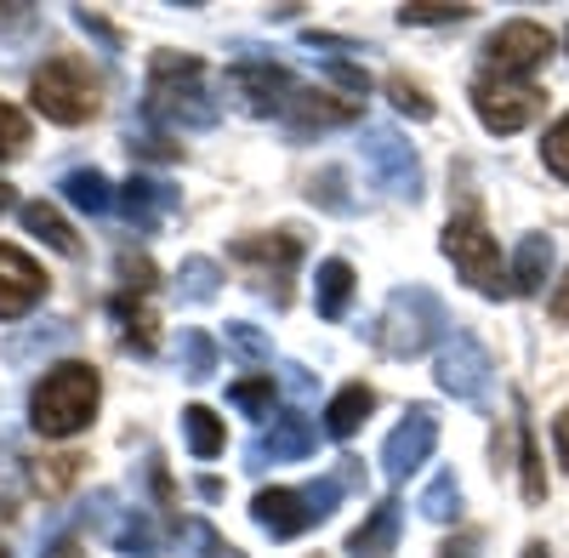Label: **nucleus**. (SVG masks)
Here are the masks:
<instances>
[{"label": "nucleus", "instance_id": "obj_1", "mask_svg": "<svg viewBox=\"0 0 569 558\" xmlns=\"http://www.w3.org/2000/svg\"><path fill=\"white\" fill-rule=\"evenodd\" d=\"M142 120L166 131H211L217 103L206 91V63L194 52H154L149 63V91H142Z\"/></svg>", "mask_w": 569, "mask_h": 558}, {"label": "nucleus", "instance_id": "obj_2", "mask_svg": "<svg viewBox=\"0 0 569 558\" xmlns=\"http://www.w3.org/2000/svg\"><path fill=\"white\" fill-rule=\"evenodd\" d=\"M98 405H103L98 365L63 359V365L46 370V377L34 382V393H29V428L46 434V439H74L91 416H98Z\"/></svg>", "mask_w": 569, "mask_h": 558}, {"label": "nucleus", "instance_id": "obj_3", "mask_svg": "<svg viewBox=\"0 0 569 558\" xmlns=\"http://www.w3.org/2000/svg\"><path fill=\"white\" fill-rule=\"evenodd\" d=\"M370 337H376V348H382L388 359H416V353H427L433 342L450 337V313L427 286H399L388 297V308L376 313Z\"/></svg>", "mask_w": 569, "mask_h": 558}, {"label": "nucleus", "instance_id": "obj_4", "mask_svg": "<svg viewBox=\"0 0 569 558\" xmlns=\"http://www.w3.org/2000/svg\"><path fill=\"white\" fill-rule=\"evenodd\" d=\"M29 103L52 126H86L103 109V74L86 58H46L29 80Z\"/></svg>", "mask_w": 569, "mask_h": 558}, {"label": "nucleus", "instance_id": "obj_5", "mask_svg": "<svg viewBox=\"0 0 569 558\" xmlns=\"http://www.w3.org/2000/svg\"><path fill=\"white\" fill-rule=\"evenodd\" d=\"M445 262L456 268V279L467 291H479V297H512V279H507V268H501V246L490 240V228H485V217L479 211H461V217H450V228H445Z\"/></svg>", "mask_w": 569, "mask_h": 558}, {"label": "nucleus", "instance_id": "obj_6", "mask_svg": "<svg viewBox=\"0 0 569 558\" xmlns=\"http://www.w3.org/2000/svg\"><path fill=\"white\" fill-rule=\"evenodd\" d=\"M337 501H342V485H337V479H313V485H302V490L273 485V490H257V496H251V519H257L273 541H297V536H308L313 525H325Z\"/></svg>", "mask_w": 569, "mask_h": 558}, {"label": "nucleus", "instance_id": "obj_7", "mask_svg": "<svg viewBox=\"0 0 569 558\" xmlns=\"http://www.w3.org/2000/svg\"><path fill=\"white\" fill-rule=\"evenodd\" d=\"M472 109H479V126L496 137H512L541 120L547 91L536 80H512V74H479L472 80Z\"/></svg>", "mask_w": 569, "mask_h": 558}, {"label": "nucleus", "instance_id": "obj_8", "mask_svg": "<svg viewBox=\"0 0 569 558\" xmlns=\"http://www.w3.org/2000/svg\"><path fill=\"white\" fill-rule=\"evenodd\" d=\"M228 251H233V262L251 273L257 297H268L273 308L291 302V273L302 262V240L297 235H246V240H233Z\"/></svg>", "mask_w": 569, "mask_h": 558}, {"label": "nucleus", "instance_id": "obj_9", "mask_svg": "<svg viewBox=\"0 0 569 558\" xmlns=\"http://www.w3.org/2000/svg\"><path fill=\"white\" fill-rule=\"evenodd\" d=\"M359 155H365L370 182H376L388 200H410V206L421 200V155L405 143L393 126H370V131L359 137Z\"/></svg>", "mask_w": 569, "mask_h": 558}, {"label": "nucleus", "instance_id": "obj_10", "mask_svg": "<svg viewBox=\"0 0 569 558\" xmlns=\"http://www.w3.org/2000/svg\"><path fill=\"white\" fill-rule=\"evenodd\" d=\"M433 382L461 399V405H485L490 399V382H496V365L485 353V342L472 337V331H450L433 353Z\"/></svg>", "mask_w": 569, "mask_h": 558}, {"label": "nucleus", "instance_id": "obj_11", "mask_svg": "<svg viewBox=\"0 0 569 558\" xmlns=\"http://www.w3.org/2000/svg\"><path fill=\"white\" fill-rule=\"evenodd\" d=\"M552 58V34L536 23V18H512L501 23L490 40H485V74H512V80H525L530 69H541Z\"/></svg>", "mask_w": 569, "mask_h": 558}, {"label": "nucleus", "instance_id": "obj_12", "mask_svg": "<svg viewBox=\"0 0 569 558\" xmlns=\"http://www.w3.org/2000/svg\"><path fill=\"white\" fill-rule=\"evenodd\" d=\"M433 445H439V416H433V405H410L405 416H399V428L388 434V445H382V474L399 485V479H410L427 456H433Z\"/></svg>", "mask_w": 569, "mask_h": 558}, {"label": "nucleus", "instance_id": "obj_13", "mask_svg": "<svg viewBox=\"0 0 569 558\" xmlns=\"http://www.w3.org/2000/svg\"><path fill=\"white\" fill-rule=\"evenodd\" d=\"M291 74H284V63H233L228 69V98L240 103L246 114L268 120V114H284V103H291Z\"/></svg>", "mask_w": 569, "mask_h": 558}, {"label": "nucleus", "instance_id": "obj_14", "mask_svg": "<svg viewBox=\"0 0 569 558\" xmlns=\"http://www.w3.org/2000/svg\"><path fill=\"white\" fill-rule=\"evenodd\" d=\"M120 211H126V222L137 228V235H154V228H166L182 211V195H177V182H166V177L131 171L126 189H120Z\"/></svg>", "mask_w": 569, "mask_h": 558}, {"label": "nucleus", "instance_id": "obj_15", "mask_svg": "<svg viewBox=\"0 0 569 558\" xmlns=\"http://www.w3.org/2000/svg\"><path fill=\"white\" fill-rule=\"evenodd\" d=\"M313 445H319V428L308 422L302 410H284L279 422H268V434L246 450V468H251V474H268V468H279V461L313 456Z\"/></svg>", "mask_w": 569, "mask_h": 558}, {"label": "nucleus", "instance_id": "obj_16", "mask_svg": "<svg viewBox=\"0 0 569 558\" xmlns=\"http://www.w3.org/2000/svg\"><path fill=\"white\" fill-rule=\"evenodd\" d=\"M353 114H359L353 98H330V91H308V86H297L279 120H284V131H291V137H319V131L348 126Z\"/></svg>", "mask_w": 569, "mask_h": 558}, {"label": "nucleus", "instance_id": "obj_17", "mask_svg": "<svg viewBox=\"0 0 569 558\" xmlns=\"http://www.w3.org/2000/svg\"><path fill=\"white\" fill-rule=\"evenodd\" d=\"M46 297V273L18 246H0V319H23Z\"/></svg>", "mask_w": 569, "mask_h": 558}, {"label": "nucleus", "instance_id": "obj_18", "mask_svg": "<svg viewBox=\"0 0 569 558\" xmlns=\"http://www.w3.org/2000/svg\"><path fill=\"white\" fill-rule=\"evenodd\" d=\"M399 530H405V507H399L393 496H388V501H376V507H370V519L348 536V558H393Z\"/></svg>", "mask_w": 569, "mask_h": 558}, {"label": "nucleus", "instance_id": "obj_19", "mask_svg": "<svg viewBox=\"0 0 569 558\" xmlns=\"http://www.w3.org/2000/svg\"><path fill=\"white\" fill-rule=\"evenodd\" d=\"M109 313H114V325H120V348L137 353V359H154V337H160L154 308L142 302L137 291H114V297H109Z\"/></svg>", "mask_w": 569, "mask_h": 558}, {"label": "nucleus", "instance_id": "obj_20", "mask_svg": "<svg viewBox=\"0 0 569 558\" xmlns=\"http://www.w3.org/2000/svg\"><path fill=\"white\" fill-rule=\"evenodd\" d=\"M552 257H558V240H552V235H525V240H518L512 268H507V279H512V297H536V291H547Z\"/></svg>", "mask_w": 569, "mask_h": 558}, {"label": "nucleus", "instance_id": "obj_21", "mask_svg": "<svg viewBox=\"0 0 569 558\" xmlns=\"http://www.w3.org/2000/svg\"><path fill=\"white\" fill-rule=\"evenodd\" d=\"M74 342V325L69 319H40V325H29V331H18V337H7V365H18V370H34L40 365V353H58V348H69Z\"/></svg>", "mask_w": 569, "mask_h": 558}, {"label": "nucleus", "instance_id": "obj_22", "mask_svg": "<svg viewBox=\"0 0 569 558\" xmlns=\"http://www.w3.org/2000/svg\"><path fill=\"white\" fill-rule=\"evenodd\" d=\"M58 195H63L74 211H86V217H109V211L120 206V195L109 189V177H103L98 166H74V171H63Z\"/></svg>", "mask_w": 569, "mask_h": 558}, {"label": "nucleus", "instance_id": "obj_23", "mask_svg": "<svg viewBox=\"0 0 569 558\" xmlns=\"http://www.w3.org/2000/svg\"><path fill=\"white\" fill-rule=\"evenodd\" d=\"M353 308V262L342 257H325L313 273V313L319 319H348Z\"/></svg>", "mask_w": 569, "mask_h": 558}, {"label": "nucleus", "instance_id": "obj_24", "mask_svg": "<svg viewBox=\"0 0 569 558\" xmlns=\"http://www.w3.org/2000/svg\"><path fill=\"white\" fill-rule=\"evenodd\" d=\"M370 410H376V393H370L365 382H348L337 399L325 405V434H330V439H353V434L370 422Z\"/></svg>", "mask_w": 569, "mask_h": 558}, {"label": "nucleus", "instance_id": "obj_25", "mask_svg": "<svg viewBox=\"0 0 569 558\" xmlns=\"http://www.w3.org/2000/svg\"><path fill=\"white\" fill-rule=\"evenodd\" d=\"M23 228H29L34 240L52 246L58 257H80V235L63 222V211H58L52 200H29V206H23Z\"/></svg>", "mask_w": 569, "mask_h": 558}, {"label": "nucleus", "instance_id": "obj_26", "mask_svg": "<svg viewBox=\"0 0 569 558\" xmlns=\"http://www.w3.org/2000/svg\"><path fill=\"white\" fill-rule=\"evenodd\" d=\"M182 439H188V450H194L200 461H217L222 445H228V428H222V416L211 405H188L182 410Z\"/></svg>", "mask_w": 569, "mask_h": 558}, {"label": "nucleus", "instance_id": "obj_27", "mask_svg": "<svg viewBox=\"0 0 569 558\" xmlns=\"http://www.w3.org/2000/svg\"><path fill=\"white\" fill-rule=\"evenodd\" d=\"M416 507H421L427 525H456V519H461V479H456V468H445V474L427 479V490H421Z\"/></svg>", "mask_w": 569, "mask_h": 558}, {"label": "nucleus", "instance_id": "obj_28", "mask_svg": "<svg viewBox=\"0 0 569 558\" xmlns=\"http://www.w3.org/2000/svg\"><path fill=\"white\" fill-rule=\"evenodd\" d=\"M518 410V456H525V501H547V474H541V450H536V428H530V410L525 399H512Z\"/></svg>", "mask_w": 569, "mask_h": 558}, {"label": "nucleus", "instance_id": "obj_29", "mask_svg": "<svg viewBox=\"0 0 569 558\" xmlns=\"http://www.w3.org/2000/svg\"><path fill=\"white\" fill-rule=\"evenodd\" d=\"M228 405H240L251 422H273L279 382H273V377H240V382H228Z\"/></svg>", "mask_w": 569, "mask_h": 558}, {"label": "nucleus", "instance_id": "obj_30", "mask_svg": "<svg viewBox=\"0 0 569 558\" xmlns=\"http://www.w3.org/2000/svg\"><path fill=\"white\" fill-rule=\"evenodd\" d=\"M222 291V268L211 262V257H182V268H177V297L182 302H211Z\"/></svg>", "mask_w": 569, "mask_h": 558}, {"label": "nucleus", "instance_id": "obj_31", "mask_svg": "<svg viewBox=\"0 0 569 558\" xmlns=\"http://www.w3.org/2000/svg\"><path fill=\"white\" fill-rule=\"evenodd\" d=\"M177 365H182V382H206L211 370H217V337L211 331H182Z\"/></svg>", "mask_w": 569, "mask_h": 558}, {"label": "nucleus", "instance_id": "obj_32", "mask_svg": "<svg viewBox=\"0 0 569 558\" xmlns=\"http://www.w3.org/2000/svg\"><path fill=\"white\" fill-rule=\"evenodd\" d=\"M103 536H109L120 552H142V558H149V547H154V525H149V514H142V507H137V514H131V507H120Z\"/></svg>", "mask_w": 569, "mask_h": 558}, {"label": "nucleus", "instance_id": "obj_33", "mask_svg": "<svg viewBox=\"0 0 569 558\" xmlns=\"http://www.w3.org/2000/svg\"><path fill=\"white\" fill-rule=\"evenodd\" d=\"M171 530L182 536V547L194 552V558H246L240 547H228V541H222V536H217L206 519H188V514H182V519H171Z\"/></svg>", "mask_w": 569, "mask_h": 558}, {"label": "nucleus", "instance_id": "obj_34", "mask_svg": "<svg viewBox=\"0 0 569 558\" xmlns=\"http://www.w3.org/2000/svg\"><path fill=\"white\" fill-rule=\"evenodd\" d=\"M29 137H34L29 114H23L18 103H7V98H0V160H18V155L29 149Z\"/></svg>", "mask_w": 569, "mask_h": 558}, {"label": "nucleus", "instance_id": "obj_35", "mask_svg": "<svg viewBox=\"0 0 569 558\" xmlns=\"http://www.w3.org/2000/svg\"><path fill=\"white\" fill-rule=\"evenodd\" d=\"M388 98H393V109L399 114H410V120H433L439 109H433V98H427V91L416 86V80H405V74H393L388 80Z\"/></svg>", "mask_w": 569, "mask_h": 558}, {"label": "nucleus", "instance_id": "obj_36", "mask_svg": "<svg viewBox=\"0 0 569 558\" xmlns=\"http://www.w3.org/2000/svg\"><path fill=\"white\" fill-rule=\"evenodd\" d=\"M23 501V461L12 456V445H0V519H12Z\"/></svg>", "mask_w": 569, "mask_h": 558}, {"label": "nucleus", "instance_id": "obj_37", "mask_svg": "<svg viewBox=\"0 0 569 558\" xmlns=\"http://www.w3.org/2000/svg\"><path fill=\"white\" fill-rule=\"evenodd\" d=\"M313 200L330 211V217H353L359 206L348 200V182H342V171H319L313 177Z\"/></svg>", "mask_w": 569, "mask_h": 558}, {"label": "nucleus", "instance_id": "obj_38", "mask_svg": "<svg viewBox=\"0 0 569 558\" xmlns=\"http://www.w3.org/2000/svg\"><path fill=\"white\" fill-rule=\"evenodd\" d=\"M461 18H472V7H421V0L399 7V23H416V29H439V23H461Z\"/></svg>", "mask_w": 569, "mask_h": 558}, {"label": "nucleus", "instance_id": "obj_39", "mask_svg": "<svg viewBox=\"0 0 569 558\" xmlns=\"http://www.w3.org/2000/svg\"><path fill=\"white\" fill-rule=\"evenodd\" d=\"M228 348L240 353V359H251V365H262V359H273V342L257 331V325H246V319H233L228 325Z\"/></svg>", "mask_w": 569, "mask_h": 558}, {"label": "nucleus", "instance_id": "obj_40", "mask_svg": "<svg viewBox=\"0 0 569 558\" xmlns=\"http://www.w3.org/2000/svg\"><path fill=\"white\" fill-rule=\"evenodd\" d=\"M69 18H74V29H80V34H91V40H98V46H103L109 58H114L120 46H126V40H120V29H114V23H109L103 12H91V7H74Z\"/></svg>", "mask_w": 569, "mask_h": 558}, {"label": "nucleus", "instance_id": "obj_41", "mask_svg": "<svg viewBox=\"0 0 569 558\" xmlns=\"http://www.w3.org/2000/svg\"><path fill=\"white\" fill-rule=\"evenodd\" d=\"M114 268H120V291H154V262L149 257H137V251H120L114 257Z\"/></svg>", "mask_w": 569, "mask_h": 558}, {"label": "nucleus", "instance_id": "obj_42", "mask_svg": "<svg viewBox=\"0 0 569 558\" xmlns=\"http://www.w3.org/2000/svg\"><path fill=\"white\" fill-rule=\"evenodd\" d=\"M40 29V12L34 7H0V46H18Z\"/></svg>", "mask_w": 569, "mask_h": 558}, {"label": "nucleus", "instance_id": "obj_43", "mask_svg": "<svg viewBox=\"0 0 569 558\" xmlns=\"http://www.w3.org/2000/svg\"><path fill=\"white\" fill-rule=\"evenodd\" d=\"M541 160H547V171H552V177H563V182H569V114H563V120L547 131Z\"/></svg>", "mask_w": 569, "mask_h": 558}, {"label": "nucleus", "instance_id": "obj_44", "mask_svg": "<svg viewBox=\"0 0 569 558\" xmlns=\"http://www.w3.org/2000/svg\"><path fill=\"white\" fill-rule=\"evenodd\" d=\"M40 490L46 496H58V490H69L74 485V474H80V456H52V461H40Z\"/></svg>", "mask_w": 569, "mask_h": 558}, {"label": "nucleus", "instance_id": "obj_45", "mask_svg": "<svg viewBox=\"0 0 569 558\" xmlns=\"http://www.w3.org/2000/svg\"><path fill=\"white\" fill-rule=\"evenodd\" d=\"M279 377H284V393H291V399H313V370L308 365H279Z\"/></svg>", "mask_w": 569, "mask_h": 558}, {"label": "nucleus", "instance_id": "obj_46", "mask_svg": "<svg viewBox=\"0 0 569 558\" xmlns=\"http://www.w3.org/2000/svg\"><path fill=\"white\" fill-rule=\"evenodd\" d=\"M479 552H485L479 530H456V541H445V547H439V558H479Z\"/></svg>", "mask_w": 569, "mask_h": 558}, {"label": "nucleus", "instance_id": "obj_47", "mask_svg": "<svg viewBox=\"0 0 569 558\" xmlns=\"http://www.w3.org/2000/svg\"><path fill=\"white\" fill-rule=\"evenodd\" d=\"M131 149H137L142 160H182V155L166 143V137H137V131H131Z\"/></svg>", "mask_w": 569, "mask_h": 558}, {"label": "nucleus", "instance_id": "obj_48", "mask_svg": "<svg viewBox=\"0 0 569 558\" xmlns=\"http://www.w3.org/2000/svg\"><path fill=\"white\" fill-rule=\"evenodd\" d=\"M40 552H46V558H80V547H74L69 536H40Z\"/></svg>", "mask_w": 569, "mask_h": 558}, {"label": "nucleus", "instance_id": "obj_49", "mask_svg": "<svg viewBox=\"0 0 569 558\" xmlns=\"http://www.w3.org/2000/svg\"><path fill=\"white\" fill-rule=\"evenodd\" d=\"M552 445H558V461H563V474H569V410L552 422Z\"/></svg>", "mask_w": 569, "mask_h": 558}, {"label": "nucleus", "instance_id": "obj_50", "mask_svg": "<svg viewBox=\"0 0 569 558\" xmlns=\"http://www.w3.org/2000/svg\"><path fill=\"white\" fill-rule=\"evenodd\" d=\"M552 319H558V325H569V273L558 279V291H552Z\"/></svg>", "mask_w": 569, "mask_h": 558}, {"label": "nucleus", "instance_id": "obj_51", "mask_svg": "<svg viewBox=\"0 0 569 558\" xmlns=\"http://www.w3.org/2000/svg\"><path fill=\"white\" fill-rule=\"evenodd\" d=\"M337 474H342V479H337L342 490H348V485H365V468H359L353 456H342V461H337Z\"/></svg>", "mask_w": 569, "mask_h": 558}, {"label": "nucleus", "instance_id": "obj_52", "mask_svg": "<svg viewBox=\"0 0 569 558\" xmlns=\"http://www.w3.org/2000/svg\"><path fill=\"white\" fill-rule=\"evenodd\" d=\"M18 206V189H7V182H0V211H12Z\"/></svg>", "mask_w": 569, "mask_h": 558}, {"label": "nucleus", "instance_id": "obj_53", "mask_svg": "<svg viewBox=\"0 0 569 558\" xmlns=\"http://www.w3.org/2000/svg\"><path fill=\"white\" fill-rule=\"evenodd\" d=\"M525 558H552V552H547V541H530V547H525Z\"/></svg>", "mask_w": 569, "mask_h": 558}, {"label": "nucleus", "instance_id": "obj_54", "mask_svg": "<svg viewBox=\"0 0 569 558\" xmlns=\"http://www.w3.org/2000/svg\"><path fill=\"white\" fill-rule=\"evenodd\" d=\"M0 558H12V552H7V547H0Z\"/></svg>", "mask_w": 569, "mask_h": 558}, {"label": "nucleus", "instance_id": "obj_55", "mask_svg": "<svg viewBox=\"0 0 569 558\" xmlns=\"http://www.w3.org/2000/svg\"><path fill=\"white\" fill-rule=\"evenodd\" d=\"M563 46H569V40H563Z\"/></svg>", "mask_w": 569, "mask_h": 558}]
</instances>
